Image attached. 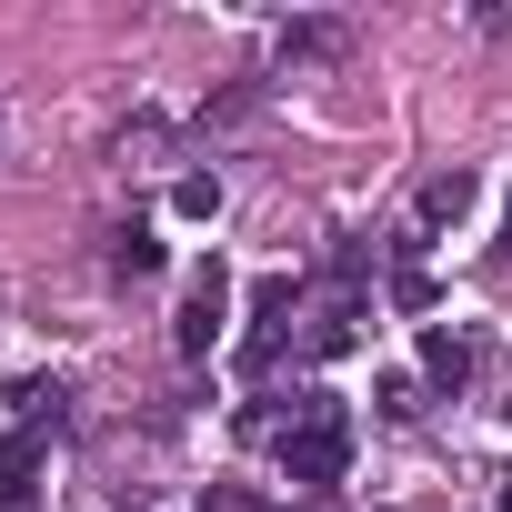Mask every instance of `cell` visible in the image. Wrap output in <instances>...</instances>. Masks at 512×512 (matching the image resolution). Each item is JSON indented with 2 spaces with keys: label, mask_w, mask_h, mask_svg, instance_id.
Returning a JSON list of instances; mask_svg holds the SVG:
<instances>
[{
  "label": "cell",
  "mask_w": 512,
  "mask_h": 512,
  "mask_svg": "<svg viewBox=\"0 0 512 512\" xmlns=\"http://www.w3.org/2000/svg\"><path fill=\"white\" fill-rule=\"evenodd\" d=\"M272 462H282V482H302V492L342 482V472H352V412H342V392H292V422L272 432Z\"/></svg>",
  "instance_id": "6da1fadb"
},
{
  "label": "cell",
  "mask_w": 512,
  "mask_h": 512,
  "mask_svg": "<svg viewBox=\"0 0 512 512\" xmlns=\"http://www.w3.org/2000/svg\"><path fill=\"white\" fill-rule=\"evenodd\" d=\"M221 322H231V272H221V262H191V282H181V322H171V352H181V362H211Z\"/></svg>",
  "instance_id": "7a4b0ae2"
},
{
  "label": "cell",
  "mask_w": 512,
  "mask_h": 512,
  "mask_svg": "<svg viewBox=\"0 0 512 512\" xmlns=\"http://www.w3.org/2000/svg\"><path fill=\"white\" fill-rule=\"evenodd\" d=\"M292 302H302L292 272H262V282H251V342H241V372H272V362H282V322H292Z\"/></svg>",
  "instance_id": "3957f363"
},
{
  "label": "cell",
  "mask_w": 512,
  "mask_h": 512,
  "mask_svg": "<svg viewBox=\"0 0 512 512\" xmlns=\"http://www.w3.org/2000/svg\"><path fill=\"white\" fill-rule=\"evenodd\" d=\"M472 201H482V171H462V161H452V171H432V181H422L412 221H422V231H452V221H472Z\"/></svg>",
  "instance_id": "277c9868"
},
{
  "label": "cell",
  "mask_w": 512,
  "mask_h": 512,
  "mask_svg": "<svg viewBox=\"0 0 512 512\" xmlns=\"http://www.w3.org/2000/svg\"><path fill=\"white\" fill-rule=\"evenodd\" d=\"M41 462H51V422H11L0 432V492H31Z\"/></svg>",
  "instance_id": "5b68a950"
},
{
  "label": "cell",
  "mask_w": 512,
  "mask_h": 512,
  "mask_svg": "<svg viewBox=\"0 0 512 512\" xmlns=\"http://www.w3.org/2000/svg\"><path fill=\"white\" fill-rule=\"evenodd\" d=\"M422 382H432V392H462V382H472V342L432 322V332H422Z\"/></svg>",
  "instance_id": "8992f818"
},
{
  "label": "cell",
  "mask_w": 512,
  "mask_h": 512,
  "mask_svg": "<svg viewBox=\"0 0 512 512\" xmlns=\"http://www.w3.org/2000/svg\"><path fill=\"white\" fill-rule=\"evenodd\" d=\"M352 342H362V312H352V302H332V312L302 322V352H312V362H342Z\"/></svg>",
  "instance_id": "52a82bcc"
},
{
  "label": "cell",
  "mask_w": 512,
  "mask_h": 512,
  "mask_svg": "<svg viewBox=\"0 0 512 512\" xmlns=\"http://www.w3.org/2000/svg\"><path fill=\"white\" fill-rule=\"evenodd\" d=\"M342 51H352L342 21H292V31H282V61H342Z\"/></svg>",
  "instance_id": "ba28073f"
},
{
  "label": "cell",
  "mask_w": 512,
  "mask_h": 512,
  "mask_svg": "<svg viewBox=\"0 0 512 512\" xmlns=\"http://www.w3.org/2000/svg\"><path fill=\"white\" fill-rule=\"evenodd\" d=\"M111 272H121V282H151V272H161V241H151V221H131V231L111 241Z\"/></svg>",
  "instance_id": "9c48e42d"
},
{
  "label": "cell",
  "mask_w": 512,
  "mask_h": 512,
  "mask_svg": "<svg viewBox=\"0 0 512 512\" xmlns=\"http://www.w3.org/2000/svg\"><path fill=\"white\" fill-rule=\"evenodd\" d=\"M171 211H181V221H211V211H221V171H181V181H171Z\"/></svg>",
  "instance_id": "30bf717a"
},
{
  "label": "cell",
  "mask_w": 512,
  "mask_h": 512,
  "mask_svg": "<svg viewBox=\"0 0 512 512\" xmlns=\"http://www.w3.org/2000/svg\"><path fill=\"white\" fill-rule=\"evenodd\" d=\"M422 412V382L412 372H382V422H412Z\"/></svg>",
  "instance_id": "8fae6325"
},
{
  "label": "cell",
  "mask_w": 512,
  "mask_h": 512,
  "mask_svg": "<svg viewBox=\"0 0 512 512\" xmlns=\"http://www.w3.org/2000/svg\"><path fill=\"white\" fill-rule=\"evenodd\" d=\"M392 302H402V312H432V272L402 262V272H392Z\"/></svg>",
  "instance_id": "7c38bea8"
},
{
  "label": "cell",
  "mask_w": 512,
  "mask_h": 512,
  "mask_svg": "<svg viewBox=\"0 0 512 512\" xmlns=\"http://www.w3.org/2000/svg\"><path fill=\"white\" fill-rule=\"evenodd\" d=\"M201 512H272V502H251V492H221V482H211V492H201Z\"/></svg>",
  "instance_id": "4fadbf2b"
},
{
  "label": "cell",
  "mask_w": 512,
  "mask_h": 512,
  "mask_svg": "<svg viewBox=\"0 0 512 512\" xmlns=\"http://www.w3.org/2000/svg\"><path fill=\"white\" fill-rule=\"evenodd\" d=\"M0 512H31V492H0Z\"/></svg>",
  "instance_id": "5bb4252c"
},
{
  "label": "cell",
  "mask_w": 512,
  "mask_h": 512,
  "mask_svg": "<svg viewBox=\"0 0 512 512\" xmlns=\"http://www.w3.org/2000/svg\"><path fill=\"white\" fill-rule=\"evenodd\" d=\"M502 422H512V402H502Z\"/></svg>",
  "instance_id": "9a60e30c"
}]
</instances>
